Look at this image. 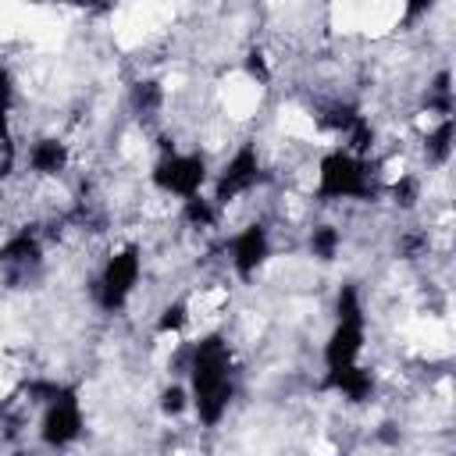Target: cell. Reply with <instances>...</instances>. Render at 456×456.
I'll return each instance as SVG.
<instances>
[{
	"mask_svg": "<svg viewBox=\"0 0 456 456\" xmlns=\"http://www.w3.org/2000/svg\"><path fill=\"white\" fill-rule=\"evenodd\" d=\"M192 395H196V413L207 424H217L228 399H232V378H228V349L224 342L203 338L192 353Z\"/></svg>",
	"mask_w": 456,
	"mask_h": 456,
	"instance_id": "cell-1",
	"label": "cell"
},
{
	"mask_svg": "<svg viewBox=\"0 0 456 456\" xmlns=\"http://www.w3.org/2000/svg\"><path fill=\"white\" fill-rule=\"evenodd\" d=\"M367 164L353 153H328L321 160V196H367Z\"/></svg>",
	"mask_w": 456,
	"mask_h": 456,
	"instance_id": "cell-2",
	"label": "cell"
},
{
	"mask_svg": "<svg viewBox=\"0 0 456 456\" xmlns=\"http://www.w3.org/2000/svg\"><path fill=\"white\" fill-rule=\"evenodd\" d=\"M135 278H139V249L128 246V249H121L118 256H110V264H107V271H103V278H100V303H103L107 310H118V306L128 299Z\"/></svg>",
	"mask_w": 456,
	"mask_h": 456,
	"instance_id": "cell-3",
	"label": "cell"
},
{
	"mask_svg": "<svg viewBox=\"0 0 456 456\" xmlns=\"http://www.w3.org/2000/svg\"><path fill=\"white\" fill-rule=\"evenodd\" d=\"M82 431V410H78V399L71 388H61L46 410V420H43V438L50 445H68L75 442Z\"/></svg>",
	"mask_w": 456,
	"mask_h": 456,
	"instance_id": "cell-4",
	"label": "cell"
},
{
	"mask_svg": "<svg viewBox=\"0 0 456 456\" xmlns=\"http://www.w3.org/2000/svg\"><path fill=\"white\" fill-rule=\"evenodd\" d=\"M207 171H203V160L200 157H164L157 167H153V182L167 192H178V196H196L200 185H203Z\"/></svg>",
	"mask_w": 456,
	"mask_h": 456,
	"instance_id": "cell-5",
	"label": "cell"
},
{
	"mask_svg": "<svg viewBox=\"0 0 456 456\" xmlns=\"http://www.w3.org/2000/svg\"><path fill=\"white\" fill-rule=\"evenodd\" d=\"M360 346H363V314H356V317H338V328L331 331L328 349H324L328 370L353 367V363H356Z\"/></svg>",
	"mask_w": 456,
	"mask_h": 456,
	"instance_id": "cell-6",
	"label": "cell"
},
{
	"mask_svg": "<svg viewBox=\"0 0 456 456\" xmlns=\"http://www.w3.org/2000/svg\"><path fill=\"white\" fill-rule=\"evenodd\" d=\"M253 182H256V153H253V146H242V150L235 153V160L224 167L221 182H217V200L228 203L232 196H239V192L249 189Z\"/></svg>",
	"mask_w": 456,
	"mask_h": 456,
	"instance_id": "cell-7",
	"label": "cell"
},
{
	"mask_svg": "<svg viewBox=\"0 0 456 456\" xmlns=\"http://www.w3.org/2000/svg\"><path fill=\"white\" fill-rule=\"evenodd\" d=\"M264 256H267V235H264L260 224H253V228H246V232L235 239V271H239L242 278H249V274L264 264Z\"/></svg>",
	"mask_w": 456,
	"mask_h": 456,
	"instance_id": "cell-8",
	"label": "cell"
},
{
	"mask_svg": "<svg viewBox=\"0 0 456 456\" xmlns=\"http://www.w3.org/2000/svg\"><path fill=\"white\" fill-rule=\"evenodd\" d=\"M328 385H331V388H338V392H346L349 399H363V395L370 392V374H367V370H360V367L353 363V367L328 370Z\"/></svg>",
	"mask_w": 456,
	"mask_h": 456,
	"instance_id": "cell-9",
	"label": "cell"
},
{
	"mask_svg": "<svg viewBox=\"0 0 456 456\" xmlns=\"http://www.w3.org/2000/svg\"><path fill=\"white\" fill-rule=\"evenodd\" d=\"M32 167L50 175V171H61L64 167V146L57 139H43L36 150H32Z\"/></svg>",
	"mask_w": 456,
	"mask_h": 456,
	"instance_id": "cell-10",
	"label": "cell"
},
{
	"mask_svg": "<svg viewBox=\"0 0 456 456\" xmlns=\"http://www.w3.org/2000/svg\"><path fill=\"white\" fill-rule=\"evenodd\" d=\"M36 256H39V249H36V242H32L28 235L11 239V242H7V249L0 253V260H4V264H36Z\"/></svg>",
	"mask_w": 456,
	"mask_h": 456,
	"instance_id": "cell-11",
	"label": "cell"
},
{
	"mask_svg": "<svg viewBox=\"0 0 456 456\" xmlns=\"http://www.w3.org/2000/svg\"><path fill=\"white\" fill-rule=\"evenodd\" d=\"M449 139H452V121L445 118V121L438 125V132L428 139V153H431L435 160H445V157H449Z\"/></svg>",
	"mask_w": 456,
	"mask_h": 456,
	"instance_id": "cell-12",
	"label": "cell"
},
{
	"mask_svg": "<svg viewBox=\"0 0 456 456\" xmlns=\"http://www.w3.org/2000/svg\"><path fill=\"white\" fill-rule=\"evenodd\" d=\"M310 246H314V253H317V256H324V260H328V256L335 253V246H338V232H335V228H317V232H314V239H310Z\"/></svg>",
	"mask_w": 456,
	"mask_h": 456,
	"instance_id": "cell-13",
	"label": "cell"
},
{
	"mask_svg": "<svg viewBox=\"0 0 456 456\" xmlns=\"http://www.w3.org/2000/svg\"><path fill=\"white\" fill-rule=\"evenodd\" d=\"M135 103H139L142 110H153V107L160 103V86H157V82H139V86H135Z\"/></svg>",
	"mask_w": 456,
	"mask_h": 456,
	"instance_id": "cell-14",
	"label": "cell"
},
{
	"mask_svg": "<svg viewBox=\"0 0 456 456\" xmlns=\"http://www.w3.org/2000/svg\"><path fill=\"white\" fill-rule=\"evenodd\" d=\"M185 217H189L192 224H210V221H214L210 207H207L200 196H189V200H185Z\"/></svg>",
	"mask_w": 456,
	"mask_h": 456,
	"instance_id": "cell-15",
	"label": "cell"
},
{
	"mask_svg": "<svg viewBox=\"0 0 456 456\" xmlns=\"http://www.w3.org/2000/svg\"><path fill=\"white\" fill-rule=\"evenodd\" d=\"M182 324H185V303L167 306L164 317H160V331H171V328H182Z\"/></svg>",
	"mask_w": 456,
	"mask_h": 456,
	"instance_id": "cell-16",
	"label": "cell"
},
{
	"mask_svg": "<svg viewBox=\"0 0 456 456\" xmlns=\"http://www.w3.org/2000/svg\"><path fill=\"white\" fill-rule=\"evenodd\" d=\"M160 406H164L167 413H178V410L185 406V392H182V388H167L164 399H160Z\"/></svg>",
	"mask_w": 456,
	"mask_h": 456,
	"instance_id": "cell-17",
	"label": "cell"
},
{
	"mask_svg": "<svg viewBox=\"0 0 456 456\" xmlns=\"http://www.w3.org/2000/svg\"><path fill=\"white\" fill-rule=\"evenodd\" d=\"M413 192H417V182H413V178H403V182L395 185V200L406 203V207L413 203Z\"/></svg>",
	"mask_w": 456,
	"mask_h": 456,
	"instance_id": "cell-18",
	"label": "cell"
},
{
	"mask_svg": "<svg viewBox=\"0 0 456 456\" xmlns=\"http://www.w3.org/2000/svg\"><path fill=\"white\" fill-rule=\"evenodd\" d=\"M249 71H253V75H260V78H267V68H264L260 53H249Z\"/></svg>",
	"mask_w": 456,
	"mask_h": 456,
	"instance_id": "cell-19",
	"label": "cell"
}]
</instances>
